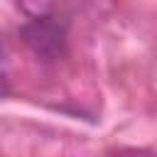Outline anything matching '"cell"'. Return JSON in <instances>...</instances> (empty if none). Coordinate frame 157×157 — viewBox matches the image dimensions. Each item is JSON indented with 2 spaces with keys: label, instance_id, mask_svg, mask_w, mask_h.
I'll use <instances>...</instances> for the list:
<instances>
[{
  "label": "cell",
  "instance_id": "3",
  "mask_svg": "<svg viewBox=\"0 0 157 157\" xmlns=\"http://www.w3.org/2000/svg\"><path fill=\"white\" fill-rule=\"evenodd\" d=\"M5 93H7V74L0 66V96H5Z\"/></svg>",
  "mask_w": 157,
  "mask_h": 157
},
{
  "label": "cell",
  "instance_id": "2",
  "mask_svg": "<svg viewBox=\"0 0 157 157\" xmlns=\"http://www.w3.org/2000/svg\"><path fill=\"white\" fill-rule=\"evenodd\" d=\"M113 157H152V152L150 150H123V152H118Z\"/></svg>",
  "mask_w": 157,
  "mask_h": 157
},
{
  "label": "cell",
  "instance_id": "1",
  "mask_svg": "<svg viewBox=\"0 0 157 157\" xmlns=\"http://www.w3.org/2000/svg\"><path fill=\"white\" fill-rule=\"evenodd\" d=\"M20 39L42 61H59L66 54V25L52 15L29 17L20 27Z\"/></svg>",
  "mask_w": 157,
  "mask_h": 157
}]
</instances>
